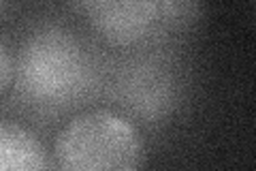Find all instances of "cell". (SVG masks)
<instances>
[{"instance_id": "cell-1", "label": "cell", "mask_w": 256, "mask_h": 171, "mask_svg": "<svg viewBox=\"0 0 256 171\" xmlns=\"http://www.w3.org/2000/svg\"><path fill=\"white\" fill-rule=\"evenodd\" d=\"M146 141L130 120L116 111L82 113L56 137V171H143Z\"/></svg>"}, {"instance_id": "cell-2", "label": "cell", "mask_w": 256, "mask_h": 171, "mask_svg": "<svg viewBox=\"0 0 256 171\" xmlns=\"http://www.w3.org/2000/svg\"><path fill=\"white\" fill-rule=\"evenodd\" d=\"M20 84L30 96L58 101L73 94L84 77V56L64 32L47 30L32 37L18 67Z\"/></svg>"}, {"instance_id": "cell-3", "label": "cell", "mask_w": 256, "mask_h": 171, "mask_svg": "<svg viewBox=\"0 0 256 171\" xmlns=\"http://www.w3.org/2000/svg\"><path fill=\"white\" fill-rule=\"evenodd\" d=\"M75 7L114 45H134L154 30H162V3L154 0H88Z\"/></svg>"}, {"instance_id": "cell-4", "label": "cell", "mask_w": 256, "mask_h": 171, "mask_svg": "<svg viewBox=\"0 0 256 171\" xmlns=\"http://www.w3.org/2000/svg\"><path fill=\"white\" fill-rule=\"evenodd\" d=\"M0 171H52V160L30 128L0 120Z\"/></svg>"}, {"instance_id": "cell-5", "label": "cell", "mask_w": 256, "mask_h": 171, "mask_svg": "<svg viewBox=\"0 0 256 171\" xmlns=\"http://www.w3.org/2000/svg\"><path fill=\"white\" fill-rule=\"evenodd\" d=\"M13 77H15V60L11 52L6 50V45L0 41V94L11 86Z\"/></svg>"}, {"instance_id": "cell-6", "label": "cell", "mask_w": 256, "mask_h": 171, "mask_svg": "<svg viewBox=\"0 0 256 171\" xmlns=\"http://www.w3.org/2000/svg\"><path fill=\"white\" fill-rule=\"evenodd\" d=\"M2 9H4V5H2V3H0V13H2Z\"/></svg>"}]
</instances>
